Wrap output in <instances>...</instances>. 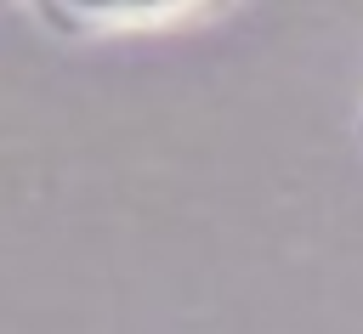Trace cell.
I'll use <instances>...</instances> for the list:
<instances>
[{"label": "cell", "mask_w": 363, "mask_h": 334, "mask_svg": "<svg viewBox=\"0 0 363 334\" xmlns=\"http://www.w3.org/2000/svg\"><path fill=\"white\" fill-rule=\"evenodd\" d=\"M357 142H363V108H357Z\"/></svg>", "instance_id": "6da1fadb"}]
</instances>
